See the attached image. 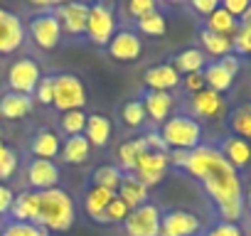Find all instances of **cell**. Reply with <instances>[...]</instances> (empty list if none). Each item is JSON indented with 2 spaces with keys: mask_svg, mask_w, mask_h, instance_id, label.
<instances>
[{
  "mask_svg": "<svg viewBox=\"0 0 251 236\" xmlns=\"http://www.w3.org/2000/svg\"><path fill=\"white\" fill-rule=\"evenodd\" d=\"M182 170L202 185V189L207 192L209 202L219 214V221L239 224V219L244 216L241 177L239 170L226 163V158L219 153L217 145L202 143L200 148L190 150Z\"/></svg>",
  "mask_w": 251,
  "mask_h": 236,
  "instance_id": "cell-1",
  "label": "cell"
},
{
  "mask_svg": "<svg viewBox=\"0 0 251 236\" xmlns=\"http://www.w3.org/2000/svg\"><path fill=\"white\" fill-rule=\"evenodd\" d=\"M74 221H76V204L67 189L54 187V189L40 192L37 226H42L50 234H64L74 226Z\"/></svg>",
  "mask_w": 251,
  "mask_h": 236,
  "instance_id": "cell-2",
  "label": "cell"
},
{
  "mask_svg": "<svg viewBox=\"0 0 251 236\" xmlns=\"http://www.w3.org/2000/svg\"><path fill=\"white\" fill-rule=\"evenodd\" d=\"M163 143L168 150H195L202 145V136H204V128L202 123H197L192 116L187 113H173L168 121L158 128Z\"/></svg>",
  "mask_w": 251,
  "mask_h": 236,
  "instance_id": "cell-3",
  "label": "cell"
},
{
  "mask_svg": "<svg viewBox=\"0 0 251 236\" xmlns=\"http://www.w3.org/2000/svg\"><path fill=\"white\" fill-rule=\"evenodd\" d=\"M54 81V96H52V106L59 113L67 111H84L89 96H86V86L81 81V76L62 71V74H52Z\"/></svg>",
  "mask_w": 251,
  "mask_h": 236,
  "instance_id": "cell-4",
  "label": "cell"
},
{
  "mask_svg": "<svg viewBox=\"0 0 251 236\" xmlns=\"http://www.w3.org/2000/svg\"><path fill=\"white\" fill-rule=\"evenodd\" d=\"M118 32V20L116 10L108 3H94L89 5V18H86V32L84 37L94 47H108L111 37Z\"/></svg>",
  "mask_w": 251,
  "mask_h": 236,
  "instance_id": "cell-5",
  "label": "cell"
},
{
  "mask_svg": "<svg viewBox=\"0 0 251 236\" xmlns=\"http://www.w3.org/2000/svg\"><path fill=\"white\" fill-rule=\"evenodd\" d=\"M52 10H45V13L32 15L30 23H27V27H25V35H30L32 45L37 49H42V52H54L62 45V40H64V32L59 27V20L54 18Z\"/></svg>",
  "mask_w": 251,
  "mask_h": 236,
  "instance_id": "cell-6",
  "label": "cell"
},
{
  "mask_svg": "<svg viewBox=\"0 0 251 236\" xmlns=\"http://www.w3.org/2000/svg\"><path fill=\"white\" fill-rule=\"evenodd\" d=\"M42 69L40 64L32 59V57H20V59H13L5 69V84H8V91H15V94H25V96H32L40 79H42Z\"/></svg>",
  "mask_w": 251,
  "mask_h": 236,
  "instance_id": "cell-7",
  "label": "cell"
},
{
  "mask_svg": "<svg viewBox=\"0 0 251 236\" xmlns=\"http://www.w3.org/2000/svg\"><path fill=\"white\" fill-rule=\"evenodd\" d=\"M160 219H163V209L155 202H146V204L131 209L128 219L121 226H123L126 236H158L160 234Z\"/></svg>",
  "mask_w": 251,
  "mask_h": 236,
  "instance_id": "cell-8",
  "label": "cell"
},
{
  "mask_svg": "<svg viewBox=\"0 0 251 236\" xmlns=\"http://www.w3.org/2000/svg\"><path fill=\"white\" fill-rule=\"evenodd\" d=\"M168 170H170V158H168V150H143L136 160V167H133V177L141 180L148 189L160 185L165 177H168Z\"/></svg>",
  "mask_w": 251,
  "mask_h": 236,
  "instance_id": "cell-9",
  "label": "cell"
},
{
  "mask_svg": "<svg viewBox=\"0 0 251 236\" xmlns=\"http://www.w3.org/2000/svg\"><path fill=\"white\" fill-rule=\"evenodd\" d=\"M187 116H192L197 123L202 121H222L226 116V98L212 89H202L187 98Z\"/></svg>",
  "mask_w": 251,
  "mask_h": 236,
  "instance_id": "cell-10",
  "label": "cell"
},
{
  "mask_svg": "<svg viewBox=\"0 0 251 236\" xmlns=\"http://www.w3.org/2000/svg\"><path fill=\"white\" fill-rule=\"evenodd\" d=\"M241 69V62L236 54H226L217 62H207V67L202 69V76H204V86L217 91V94H226L231 86H234V79Z\"/></svg>",
  "mask_w": 251,
  "mask_h": 236,
  "instance_id": "cell-11",
  "label": "cell"
},
{
  "mask_svg": "<svg viewBox=\"0 0 251 236\" xmlns=\"http://www.w3.org/2000/svg\"><path fill=\"white\" fill-rule=\"evenodd\" d=\"M200 234H202L200 214H195L185 207H173V209L163 212L158 236H200Z\"/></svg>",
  "mask_w": 251,
  "mask_h": 236,
  "instance_id": "cell-12",
  "label": "cell"
},
{
  "mask_svg": "<svg viewBox=\"0 0 251 236\" xmlns=\"http://www.w3.org/2000/svg\"><path fill=\"white\" fill-rule=\"evenodd\" d=\"M25 185L27 189H35V192H47V189H54L59 187V180H62V170L54 160H37V158H30L25 163Z\"/></svg>",
  "mask_w": 251,
  "mask_h": 236,
  "instance_id": "cell-13",
  "label": "cell"
},
{
  "mask_svg": "<svg viewBox=\"0 0 251 236\" xmlns=\"http://www.w3.org/2000/svg\"><path fill=\"white\" fill-rule=\"evenodd\" d=\"M54 18L59 20V27L67 37H84L86 32V18L89 5L86 3H59L54 5Z\"/></svg>",
  "mask_w": 251,
  "mask_h": 236,
  "instance_id": "cell-14",
  "label": "cell"
},
{
  "mask_svg": "<svg viewBox=\"0 0 251 236\" xmlns=\"http://www.w3.org/2000/svg\"><path fill=\"white\" fill-rule=\"evenodd\" d=\"M106 52H108V57L116 59V62H136V59L143 54V40H141V35H138L136 30L123 27V30H118V32L111 37Z\"/></svg>",
  "mask_w": 251,
  "mask_h": 236,
  "instance_id": "cell-15",
  "label": "cell"
},
{
  "mask_svg": "<svg viewBox=\"0 0 251 236\" xmlns=\"http://www.w3.org/2000/svg\"><path fill=\"white\" fill-rule=\"evenodd\" d=\"M25 45V23L20 15L0 8V54H15Z\"/></svg>",
  "mask_w": 251,
  "mask_h": 236,
  "instance_id": "cell-16",
  "label": "cell"
},
{
  "mask_svg": "<svg viewBox=\"0 0 251 236\" xmlns=\"http://www.w3.org/2000/svg\"><path fill=\"white\" fill-rule=\"evenodd\" d=\"M180 71L173 67V62H160V64H153L143 71V84H146V91H173L180 86Z\"/></svg>",
  "mask_w": 251,
  "mask_h": 236,
  "instance_id": "cell-17",
  "label": "cell"
},
{
  "mask_svg": "<svg viewBox=\"0 0 251 236\" xmlns=\"http://www.w3.org/2000/svg\"><path fill=\"white\" fill-rule=\"evenodd\" d=\"M62 141L64 138H62L59 131H54V128H40V131L32 133L27 150L37 160H54L59 155V150H62Z\"/></svg>",
  "mask_w": 251,
  "mask_h": 236,
  "instance_id": "cell-18",
  "label": "cell"
},
{
  "mask_svg": "<svg viewBox=\"0 0 251 236\" xmlns=\"http://www.w3.org/2000/svg\"><path fill=\"white\" fill-rule=\"evenodd\" d=\"M141 101H143V108H146L148 121H153L155 126H163L168 118L173 116L175 96L168 94V91H146Z\"/></svg>",
  "mask_w": 251,
  "mask_h": 236,
  "instance_id": "cell-19",
  "label": "cell"
},
{
  "mask_svg": "<svg viewBox=\"0 0 251 236\" xmlns=\"http://www.w3.org/2000/svg\"><path fill=\"white\" fill-rule=\"evenodd\" d=\"M10 221H25V224H37L40 216V192L35 189H20L13 199L10 207Z\"/></svg>",
  "mask_w": 251,
  "mask_h": 236,
  "instance_id": "cell-20",
  "label": "cell"
},
{
  "mask_svg": "<svg viewBox=\"0 0 251 236\" xmlns=\"http://www.w3.org/2000/svg\"><path fill=\"white\" fill-rule=\"evenodd\" d=\"M32 108H35L32 96L15 94V91H5L0 96V118H5V121H23L32 113Z\"/></svg>",
  "mask_w": 251,
  "mask_h": 236,
  "instance_id": "cell-21",
  "label": "cell"
},
{
  "mask_svg": "<svg viewBox=\"0 0 251 236\" xmlns=\"http://www.w3.org/2000/svg\"><path fill=\"white\" fill-rule=\"evenodd\" d=\"M111 136H113L111 118H106L103 113H91V116H86L84 138L89 141L91 148H106V145L111 143Z\"/></svg>",
  "mask_w": 251,
  "mask_h": 236,
  "instance_id": "cell-22",
  "label": "cell"
},
{
  "mask_svg": "<svg viewBox=\"0 0 251 236\" xmlns=\"http://www.w3.org/2000/svg\"><path fill=\"white\" fill-rule=\"evenodd\" d=\"M219 153L226 158V163L236 170L246 167L251 163V143H246L244 138H236V136H226L219 145Z\"/></svg>",
  "mask_w": 251,
  "mask_h": 236,
  "instance_id": "cell-23",
  "label": "cell"
},
{
  "mask_svg": "<svg viewBox=\"0 0 251 236\" xmlns=\"http://www.w3.org/2000/svg\"><path fill=\"white\" fill-rule=\"evenodd\" d=\"M113 197H116V192H108V189H103V187L91 185V187L84 192V197H81V207H84V212H86V216H89L91 221L101 224V216H103V212H106V207H108V202H111Z\"/></svg>",
  "mask_w": 251,
  "mask_h": 236,
  "instance_id": "cell-24",
  "label": "cell"
},
{
  "mask_svg": "<svg viewBox=\"0 0 251 236\" xmlns=\"http://www.w3.org/2000/svg\"><path fill=\"white\" fill-rule=\"evenodd\" d=\"M116 197H121L131 209H136V207L151 202V199H148V197H151V189H148L141 180H136L133 175H123V180H121V185H118V189H116Z\"/></svg>",
  "mask_w": 251,
  "mask_h": 236,
  "instance_id": "cell-25",
  "label": "cell"
},
{
  "mask_svg": "<svg viewBox=\"0 0 251 236\" xmlns=\"http://www.w3.org/2000/svg\"><path fill=\"white\" fill-rule=\"evenodd\" d=\"M143 150H148V145H146V141H143L141 136L123 141V143L118 145V150H116V167H118L123 175H131L133 167H136V160H138V155H141Z\"/></svg>",
  "mask_w": 251,
  "mask_h": 236,
  "instance_id": "cell-26",
  "label": "cell"
},
{
  "mask_svg": "<svg viewBox=\"0 0 251 236\" xmlns=\"http://www.w3.org/2000/svg\"><path fill=\"white\" fill-rule=\"evenodd\" d=\"M91 145L84 136H72V138H64L62 141V150H59V158L67 163V165H86L89 158H91Z\"/></svg>",
  "mask_w": 251,
  "mask_h": 236,
  "instance_id": "cell-27",
  "label": "cell"
},
{
  "mask_svg": "<svg viewBox=\"0 0 251 236\" xmlns=\"http://www.w3.org/2000/svg\"><path fill=\"white\" fill-rule=\"evenodd\" d=\"M173 67L180 71V76L185 74H200L204 67H207V54L200 49V47H187V49H182V52H177L175 54V59H173Z\"/></svg>",
  "mask_w": 251,
  "mask_h": 236,
  "instance_id": "cell-28",
  "label": "cell"
},
{
  "mask_svg": "<svg viewBox=\"0 0 251 236\" xmlns=\"http://www.w3.org/2000/svg\"><path fill=\"white\" fill-rule=\"evenodd\" d=\"M204 30H209V32H214V35H224V37H231V40H234V35L239 32V20H236V18H231V15L219 5L212 15H207V18H204Z\"/></svg>",
  "mask_w": 251,
  "mask_h": 236,
  "instance_id": "cell-29",
  "label": "cell"
},
{
  "mask_svg": "<svg viewBox=\"0 0 251 236\" xmlns=\"http://www.w3.org/2000/svg\"><path fill=\"white\" fill-rule=\"evenodd\" d=\"M200 49L207 54V57H226V54H234V40L231 37H224V35H214L209 30H202L200 32Z\"/></svg>",
  "mask_w": 251,
  "mask_h": 236,
  "instance_id": "cell-30",
  "label": "cell"
},
{
  "mask_svg": "<svg viewBox=\"0 0 251 236\" xmlns=\"http://www.w3.org/2000/svg\"><path fill=\"white\" fill-rule=\"evenodd\" d=\"M229 128H231V136L251 143V103H239L229 113Z\"/></svg>",
  "mask_w": 251,
  "mask_h": 236,
  "instance_id": "cell-31",
  "label": "cell"
},
{
  "mask_svg": "<svg viewBox=\"0 0 251 236\" xmlns=\"http://www.w3.org/2000/svg\"><path fill=\"white\" fill-rule=\"evenodd\" d=\"M121 121L126 128H131V131H141L148 121V116H146V108H143V101L141 98H131V101H126L123 108H121Z\"/></svg>",
  "mask_w": 251,
  "mask_h": 236,
  "instance_id": "cell-32",
  "label": "cell"
},
{
  "mask_svg": "<svg viewBox=\"0 0 251 236\" xmlns=\"http://www.w3.org/2000/svg\"><path fill=\"white\" fill-rule=\"evenodd\" d=\"M136 30L146 37H163L168 32V20L160 10H153V13L143 15L141 20H136Z\"/></svg>",
  "mask_w": 251,
  "mask_h": 236,
  "instance_id": "cell-33",
  "label": "cell"
},
{
  "mask_svg": "<svg viewBox=\"0 0 251 236\" xmlns=\"http://www.w3.org/2000/svg\"><path fill=\"white\" fill-rule=\"evenodd\" d=\"M121 180H123V172L116 165H101V167H96L91 172V185L103 187L108 192H116L118 185H121Z\"/></svg>",
  "mask_w": 251,
  "mask_h": 236,
  "instance_id": "cell-34",
  "label": "cell"
},
{
  "mask_svg": "<svg viewBox=\"0 0 251 236\" xmlns=\"http://www.w3.org/2000/svg\"><path fill=\"white\" fill-rule=\"evenodd\" d=\"M86 128V113L84 111H67L59 116V131L72 138V136H84Z\"/></svg>",
  "mask_w": 251,
  "mask_h": 236,
  "instance_id": "cell-35",
  "label": "cell"
},
{
  "mask_svg": "<svg viewBox=\"0 0 251 236\" xmlns=\"http://www.w3.org/2000/svg\"><path fill=\"white\" fill-rule=\"evenodd\" d=\"M0 236H50V231H45L37 224H25V221H5Z\"/></svg>",
  "mask_w": 251,
  "mask_h": 236,
  "instance_id": "cell-36",
  "label": "cell"
},
{
  "mask_svg": "<svg viewBox=\"0 0 251 236\" xmlns=\"http://www.w3.org/2000/svg\"><path fill=\"white\" fill-rule=\"evenodd\" d=\"M128 214H131V207L126 204L121 197H113L108 202L103 216H101V224H123L126 219H128Z\"/></svg>",
  "mask_w": 251,
  "mask_h": 236,
  "instance_id": "cell-37",
  "label": "cell"
},
{
  "mask_svg": "<svg viewBox=\"0 0 251 236\" xmlns=\"http://www.w3.org/2000/svg\"><path fill=\"white\" fill-rule=\"evenodd\" d=\"M153 10H158V5L153 0H126V5L121 8V13L128 20H141L143 15H148Z\"/></svg>",
  "mask_w": 251,
  "mask_h": 236,
  "instance_id": "cell-38",
  "label": "cell"
},
{
  "mask_svg": "<svg viewBox=\"0 0 251 236\" xmlns=\"http://www.w3.org/2000/svg\"><path fill=\"white\" fill-rule=\"evenodd\" d=\"M18 167H20V158H18V153L13 148H8L3 155H0V182L10 180L18 172Z\"/></svg>",
  "mask_w": 251,
  "mask_h": 236,
  "instance_id": "cell-39",
  "label": "cell"
},
{
  "mask_svg": "<svg viewBox=\"0 0 251 236\" xmlns=\"http://www.w3.org/2000/svg\"><path fill=\"white\" fill-rule=\"evenodd\" d=\"M52 96H54V81H52V74L42 76L37 89H35V98L40 106H52Z\"/></svg>",
  "mask_w": 251,
  "mask_h": 236,
  "instance_id": "cell-40",
  "label": "cell"
},
{
  "mask_svg": "<svg viewBox=\"0 0 251 236\" xmlns=\"http://www.w3.org/2000/svg\"><path fill=\"white\" fill-rule=\"evenodd\" d=\"M234 52L251 54V27L249 25H239V32L234 35Z\"/></svg>",
  "mask_w": 251,
  "mask_h": 236,
  "instance_id": "cell-41",
  "label": "cell"
},
{
  "mask_svg": "<svg viewBox=\"0 0 251 236\" xmlns=\"http://www.w3.org/2000/svg\"><path fill=\"white\" fill-rule=\"evenodd\" d=\"M204 236H244L239 224H226V221H217L207 229Z\"/></svg>",
  "mask_w": 251,
  "mask_h": 236,
  "instance_id": "cell-42",
  "label": "cell"
},
{
  "mask_svg": "<svg viewBox=\"0 0 251 236\" xmlns=\"http://www.w3.org/2000/svg\"><path fill=\"white\" fill-rule=\"evenodd\" d=\"M249 5H251V0H224V3H222V8H224L231 18H236V20H241V18L246 15Z\"/></svg>",
  "mask_w": 251,
  "mask_h": 236,
  "instance_id": "cell-43",
  "label": "cell"
},
{
  "mask_svg": "<svg viewBox=\"0 0 251 236\" xmlns=\"http://www.w3.org/2000/svg\"><path fill=\"white\" fill-rule=\"evenodd\" d=\"M180 86L192 96V94H197V91H202V89H207L204 86V76H202V71L200 74H187V76H182L180 79Z\"/></svg>",
  "mask_w": 251,
  "mask_h": 236,
  "instance_id": "cell-44",
  "label": "cell"
},
{
  "mask_svg": "<svg viewBox=\"0 0 251 236\" xmlns=\"http://www.w3.org/2000/svg\"><path fill=\"white\" fill-rule=\"evenodd\" d=\"M13 199H15V192H13V187H8L5 182H0V216H3V219L10 214Z\"/></svg>",
  "mask_w": 251,
  "mask_h": 236,
  "instance_id": "cell-45",
  "label": "cell"
},
{
  "mask_svg": "<svg viewBox=\"0 0 251 236\" xmlns=\"http://www.w3.org/2000/svg\"><path fill=\"white\" fill-rule=\"evenodd\" d=\"M195 13H200L202 18H207V15H212L217 8H219V3L217 0H192V5H190Z\"/></svg>",
  "mask_w": 251,
  "mask_h": 236,
  "instance_id": "cell-46",
  "label": "cell"
},
{
  "mask_svg": "<svg viewBox=\"0 0 251 236\" xmlns=\"http://www.w3.org/2000/svg\"><path fill=\"white\" fill-rule=\"evenodd\" d=\"M244 207L251 212V185H249V189H246V194H244Z\"/></svg>",
  "mask_w": 251,
  "mask_h": 236,
  "instance_id": "cell-47",
  "label": "cell"
},
{
  "mask_svg": "<svg viewBox=\"0 0 251 236\" xmlns=\"http://www.w3.org/2000/svg\"><path fill=\"white\" fill-rule=\"evenodd\" d=\"M239 25H249L251 27V5H249V10H246V15L239 20Z\"/></svg>",
  "mask_w": 251,
  "mask_h": 236,
  "instance_id": "cell-48",
  "label": "cell"
},
{
  "mask_svg": "<svg viewBox=\"0 0 251 236\" xmlns=\"http://www.w3.org/2000/svg\"><path fill=\"white\" fill-rule=\"evenodd\" d=\"M5 150H8V145H5V143H3V138H0V155H3V153H5Z\"/></svg>",
  "mask_w": 251,
  "mask_h": 236,
  "instance_id": "cell-49",
  "label": "cell"
},
{
  "mask_svg": "<svg viewBox=\"0 0 251 236\" xmlns=\"http://www.w3.org/2000/svg\"><path fill=\"white\" fill-rule=\"evenodd\" d=\"M3 226H5V219H3V216H0V231H3Z\"/></svg>",
  "mask_w": 251,
  "mask_h": 236,
  "instance_id": "cell-50",
  "label": "cell"
},
{
  "mask_svg": "<svg viewBox=\"0 0 251 236\" xmlns=\"http://www.w3.org/2000/svg\"><path fill=\"white\" fill-rule=\"evenodd\" d=\"M0 136H3V118H0Z\"/></svg>",
  "mask_w": 251,
  "mask_h": 236,
  "instance_id": "cell-51",
  "label": "cell"
}]
</instances>
